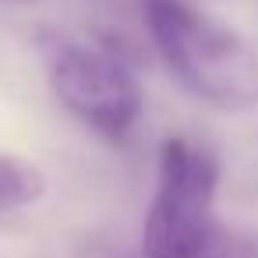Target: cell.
I'll list each match as a JSON object with an SVG mask.
<instances>
[{"mask_svg":"<svg viewBox=\"0 0 258 258\" xmlns=\"http://www.w3.org/2000/svg\"><path fill=\"white\" fill-rule=\"evenodd\" d=\"M145 29L180 85L219 110L258 103V53L226 22L187 0H145Z\"/></svg>","mask_w":258,"mask_h":258,"instance_id":"6da1fadb","label":"cell"},{"mask_svg":"<svg viewBox=\"0 0 258 258\" xmlns=\"http://www.w3.org/2000/svg\"><path fill=\"white\" fill-rule=\"evenodd\" d=\"M36 46L50 89L68 106V113L113 145L127 142L142 117V85L131 64L106 46L60 32H39Z\"/></svg>","mask_w":258,"mask_h":258,"instance_id":"7a4b0ae2","label":"cell"},{"mask_svg":"<svg viewBox=\"0 0 258 258\" xmlns=\"http://www.w3.org/2000/svg\"><path fill=\"white\" fill-rule=\"evenodd\" d=\"M219 159L212 149L170 135L159 149L156 195L142 226L145 258H202L216 230Z\"/></svg>","mask_w":258,"mask_h":258,"instance_id":"3957f363","label":"cell"},{"mask_svg":"<svg viewBox=\"0 0 258 258\" xmlns=\"http://www.w3.org/2000/svg\"><path fill=\"white\" fill-rule=\"evenodd\" d=\"M43 191H46V177L36 163L0 152V212L29 209L43 198Z\"/></svg>","mask_w":258,"mask_h":258,"instance_id":"277c9868","label":"cell"},{"mask_svg":"<svg viewBox=\"0 0 258 258\" xmlns=\"http://www.w3.org/2000/svg\"><path fill=\"white\" fill-rule=\"evenodd\" d=\"M202 258H258V233L244 226H223L216 223L205 254Z\"/></svg>","mask_w":258,"mask_h":258,"instance_id":"5b68a950","label":"cell"}]
</instances>
